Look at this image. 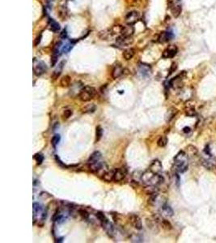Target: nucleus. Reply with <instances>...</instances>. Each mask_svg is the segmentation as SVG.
I'll list each match as a JSON object with an SVG mask.
<instances>
[{
    "label": "nucleus",
    "mask_w": 216,
    "mask_h": 243,
    "mask_svg": "<svg viewBox=\"0 0 216 243\" xmlns=\"http://www.w3.org/2000/svg\"><path fill=\"white\" fill-rule=\"evenodd\" d=\"M174 165L179 173H185L189 167V156L184 151H181L174 157Z\"/></svg>",
    "instance_id": "f257e3e1"
},
{
    "label": "nucleus",
    "mask_w": 216,
    "mask_h": 243,
    "mask_svg": "<svg viewBox=\"0 0 216 243\" xmlns=\"http://www.w3.org/2000/svg\"><path fill=\"white\" fill-rule=\"evenodd\" d=\"M122 27L121 25H114L112 28H107V29L102 30L99 32V37L101 40H105V41H108V40H112V38L115 37L116 36L119 35L121 33V30H122Z\"/></svg>",
    "instance_id": "f03ea898"
},
{
    "label": "nucleus",
    "mask_w": 216,
    "mask_h": 243,
    "mask_svg": "<svg viewBox=\"0 0 216 243\" xmlns=\"http://www.w3.org/2000/svg\"><path fill=\"white\" fill-rule=\"evenodd\" d=\"M32 210H33V221L34 223H38V225H42L46 219L47 212L46 209L43 207L40 203H34L32 205Z\"/></svg>",
    "instance_id": "7ed1b4c3"
},
{
    "label": "nucleus",
    "mask_w": 216,
    "mask_h": 243,
    "mask_svg": "<svg viewBox=\"0 0 216 243\" xmlns=\"http://www.w3.org/2000/svg\"><path fill=\"white\" fill-rule=\"evenodd\" d=\"M96 93V91L93 87L85 86L82 88L80 93H79V97L82 101L87 102V101H91L92 99H93L94 97H95Z\"/></svg>",
    "instance_id": "20e7f679"
},
{
    "label": "nucleus",
    "mask_w": 216,
    "mask_h": 243,
    "mask_svg": "<svg viewBox=\"0 0 216 243\" xmlns=\"http://www.w3.org/2000/svg\"><path fill=\"white\" fill-rule=\"evenodd\" d=\"M161 219H162L161 217H159V216H156V215L150 217V218H147V221H146L147 227L154 233H158L159 232V225H160Z\"/></svg>",
    "instance_id": "39448f33"
},
{
    "label": "nucleus",
    "mask_w": 216,
    "mask_h": 243,
    "mask_svg": "<svg viewBox=\"0 0 216 243\" xmlns=\"http://www.w3.org/2000/svg\"><path fill=\"white\" fill-rule=\"evenodd\" d=\"M47 71V66L43 61H41L38 59L33 60V72L36 75L39 76L43 75Z\"/></svg>",
    "instance_id": "423d86ee"
},
{
    "label": "nucleus",
    "mask_w": 216,
    "mask_h": 243,
    "mask_svg": "<svg viewBox=\"0 0 216 243\" xmlns=\"http://www.w3.org/2000/svg\"><path fill=\"white\" fill-rule=\"evenodd\" d=\"M186 73L185 71H183V72L180 73L178 75H176V77H174L173 79H172L169 81V86H171L173 88H181L182 87V80L185 78Z\"/></svg>",
    "instance_id": "0eeeda50"
},
{
    "label": "nucleus",
    "mask_w": 216,
    "mask_h": 243,
    "mask_svg": "<svg viewBox=\"0 0 216 243\" xmlns=\"http://www.w3.org/2000/svg\"><path fill=\"white\" fill-rule=\"evenodd\" d=\"M101 225L103 227V228L105 229V231L108 233V235L111 237H113L114 235L116 234L115 233V228L114 226L112 225V224L111 222H109V221L108 220V219H105L104 221H101Z\"/></svg>",
    "instance_id": "6e6552de"
},
{
    "label": "nucleus",
    "mask_w": 216,
    "mask_h": 243,
    "mask_svg": "<svg viewBox=\"0 0 216 243\" xmlns=\"http://www.w3.org/2000/svg\"><path fill=\"white\" fill-rule=\"evenodd\" d=\"M133 42H134V39L131 37H125V36L121 35L119 37H117L116 39V43L119 46H122V47L130 45Z\"/></svg>",
    "instance_id": "1a4fd4ad"
},
{
    "label": "nucleus",
    "mask_w": 216,
    "mask_h": 243,
    "mask_svg": "<svg viewBox=\"0 0 216 243\" xmlns=\"http://www.w3.org/2000/svg\"><path fill=\"white\" fill-rule=\"evenodd\" d=\"M177 51H178V49L176 45H169L168 48H166L163 50L162 54V57L163 59H172L177 54Z\"/></svg>",
    "instance_id": "9d476101"
},
{
    "label": "nucleus",
    "mask_w": 216,
    "mask_h": 243,
    "mask_svg": "<svg viewBox=\"0 0 216 243\" xmlns=\"http://www.w3.org/2000/svg\"><path fill=\"white\" fill-rule=\"evenodd\" d=\"M140 17V14L138 11H132L129 12L125 16V22L127 25H133L134 24H135L138 20V19Z\"/></svg>",
    "instance_id": "9b49d317"
},
{
    "label": "nucleus",
    "mask_w": 216,
    "mask_h": 243,
    "mask_svg": "<svg viewBox=\"0 0 216 243\" xmlns=\"http://www.w3.org/2000/svg\"><path fill=\"white\" fill-rule=\"evenodd\" d=\"M130 218V222L131 224V225H132L134 228L138 230H140L142 229L143 228V225H142V221H141V219L138 216L135 215V214H131V215L129 216Z\"/></svg>",
    "instance_id": "f8f14e48"
},
{
    "label": "nucleus",
    "mask_w": 216,
    "mask_h": 243,
    "mask_svg": "<svg viewBox=\"0 0 216 243\" xmlns=\"http://www.w3.org/2000/svg\"><path fill=\"white\" fill-rule=\"evenodd\" d=\"M162 169H163V166H162L161 162L159 160H155L151 162V165H150L148 169L150 171H151V172L154 173L159 174L162 171Z\"/></svg>",
    "instance_id": "ddd939ff"
},
{
    "label": "nucleus",
    "mask_w": 216,
    "mask_h": 243,
    "mask_svg": "<svg viewBox=\"0 0 216 243\" xmlns=\"http://www.w3.org/2000/svg\"><path fill=\"white\" fill-rule=\"evenodd\" d=\"M174 37V34L172 31H166V32H162L159 36L158 41L161 43L163 42H167L171 41L172 38Z\"/></svg>",
    "instance_id": "4468645a"
},
{
    "label": "nucleus",
    "mask_w": 216,
    "mask_h": 243,
    "mask_svg": "<svg viewBox=\"0 0 216 243\" xmlns=\"http://www.w3.org/2000/svg\"><path fill=\"white\" fill-rule=\"evenodd\" d=\"M138 71L143 77H148L151 74V68L148 64L140 63L138 66Z\"/></svg>",
    "instance_id": "2eb2a0df"
},
{
    "label": "nucleus",
    "mask_w": 216,
    "mask_h": 243,
    "mask_svg": "<svg viewBox=\"0 0 216 243\" xmlns=\"http://www.w3.org/2000/svg\"><path fill=\"white\" fill-rule=\"evenodd\" d=\"M126 175V169L125 168H119L116 169V172L114 174L113 181L115 182H118L122 181Z\"/></svg>",
    "instance_id": "dca6fc26"
},
{
    "label": "nucleus",
    "mask_w": 216,
    "mask_h": 243,
    "mask_svg": "<svg viewBox=\"0 0 216 243\" xmlns=\"http://www.w3.org/2000/svg\"><path fill=\"white\" fill-rule=\"evenodd\" d=\"M185 114L189 117H194L196 115L194 104H192L190 101L185 104Z\"/></svg>",
    "instance_id": "f3484780"
},
{
    "label": "nucleus",
    "mask_w": 216,
    "mask_h": 243,
    "mask_svg": "<svg viewBox=\"0 0 216 243\" xmlns=\"http://www.w3.org/2000/svg\"><path fill=\"white\" fill-rule=\"evenodd\" d=\"M124 72V68L120 64H116L112 71V76L113 79H117L122 75Z\"/></svg>",
    "instance_id": "a211bd4d"
},
{
    "label": "nucleus",
    "mask_w": 216,
    "mask_h": 243,
    "mask_svg": "<svg viewBox=\"0 0 216 243\" xmlns=\"http://www.w3.org/2000/svg\"><path fill=\"white\" fill-rule=\"evenodd\" d=\"M160 212L161 215L164 217H171L173 216V210L170 206L167 205L166 203H164L163 205L161 206Z\"/></svg>",
    "instance_id": "6ab92c4d"
},
{
    "label": "nucleus",
    "mask_w": 216,
    "mask_h": 243,
    "mask_svg": "<svg viewBox=\"0 0 216 243\" xmlns=\"http://www.w3.org/2000/svg\"><path fill=\"white\" fill-rule=\"evenodd\" d=\"M134 32V28L130 25H127L126 26L122 27L121 35L125 36V37H132Z\"/></svg>",
    "instance_id": "aec40b11"
},
{
    "label": "nucleus",
    "mask_w": 216,
    "mask_h": 243,
    "mask_svg": "<svg viewBox=\"0 0 216 243\" xmlns=\"http://www.w3.org/2000/svg\"><path fill=\"white\" fill-rule=\"evenodd\" d=\"M65 63H66V61H62L61 63H58V66L56 67V69L54 71V72H53V74H52V78H53L54 79H58L59 76H60L61 73H62V70H63V67H64Z\"/></svg>",
    "instance_id": "412c9836"
},
{
    "label": "nucleus",
    "mask_w": 216,
    "mask_h": 243,
    "mask_svg": "<svg viewBox=\"0 0 216 243\" xmlns=\"http://www.w3.org/2000/svg\"><path fill=\"white\" fill-rule=\"evenodd\" d=\"M59 56V45H56L53 50V53L51 55V66H54L58 62V59Z\"/></svg>",
    "instance_id": "4be33fe9"
},
{
    "label": "nucleus",
    "mask_w": 216,
    "mask_h": 243,
    "mask_svg": "<svg viewBox=\"0 0 216 243\" xmlns=\"http://www.w3.org/2000/svg\"><path fill=\"white\" fill-rule=\"evenodd\" d=\"M117 169H113L111 170H108L107 172L103 175V179H104L105 182H110L112 181H113V178H114V174L116 172Z\"/></svg>",
    "instance_id": "5701e85b"
},
{
    "label": "nucleus",
    "mask_w": 216,
    "mask_h": 243,
    "mask_svg": "<svg viewBox=\"0 0 216 243\" xmlns=\"http://www.w3.org/2000/svg\"><path fill=\"white\" fill-rule=\"evenodd\" d=\"M201 164L207 169H212L214 167V160H212L211 159H208V158H201Z\"/></svg>",
    "instance_id": "b1692460"
},
{
    "label": "nucleus",
    "mask_w": 216,
    "mask_h": 243,
    "mask_svg": "<svg viewBox=\"0 0 216 243\" xmlns=\"http://www.w3.org/2000/svg\"><path fill=\"white\" fill-rule=\"evenodd\" d=\"M177 113V109H175V108H170L169 109H168V111L166 113V115H165V119H166V122H169L172 121V119L176 116V114Z\"/></svg>",
    "instance_id": "393cba45"
},
{
    "label": "nucleus",
    "mask_w": 216,
    "mask_h": 243,
    "mask_svg": "<svg viewBox=\"0 0 216 243\" xmlns=\"http://www.w3.org/2000/svg\"><path fill=\"white\" fill-rule=\"evenodd\" d=\"M49 29L50 31H52L54 32H58L60 30V25L59 24L55 21L54 19H49Z\"/></svg>",
    "instance_id": "a878e982"
},
{
    "label": "nucleus",
    "mask_w": 216,
    "mask_h": 243,
    "mask_svg": "<svg viewBox=\"0 0 216 243\" xmlns=\"http://www.w3.org/2000/svg\"><path fill=\"white\" fill-rule=\"evenodd\" d=\"M101 160V153L100 152H95L91 155V156L89 157L88 160V164H92V163H95V162H97Z\"/></svg>",
    "instance_id": "bb28decb"
},
{
    "label": "nucleus",
    "mask_w": 216,
    "mask_h": 243,
    "mask_svg": "<svg viewBox=\"0 0 216 243\" xmlns=\"http://www.w3.org/2000/svg\"><path fill=\"white\" fill-rule=\"evenodd\" d=\"M134 54H135V50L134 48H129V49H126L123 52V57L125 60H130L134 56Z\"/></svg>",
    "instance_id": "cd10ccee"
},
{
    "label": "nucleus",
    "mask_w": 216,
    "mask_h": 243,
    "mask_svg": "<svg viewBox=\"0 0 216 243\" xmlns=\"http://www.w3.org/2000/svg\"><path fill=\"white\" fill-rule=\"evenodd\" d=\"M70 83H71V79L69 75H65L61 79V81H60V84L61 86L63 87V88H67L70 85Z\"/></svg>",
    "instance_id": "c85d7f7f"
},
{
    "label": "nucleus",
    "mask_w": 216,
    "mask_h": 243,
    "mask_svg": "<svg viewBox=\"0 0 216 243\" xmlns=\"http://www.w3.org/2000/svg\"><path fill=\"white\" fill-rule=\"evenodd\" d=\"M74 41H68V42H67L62 47V53H68V52H70V50H71V49L73 48V45H74Z\"/></svg>",
    "instance_id": "c756f323"
},
{
    "label": "nucleus",
    "mask_w": 216,
    "mask_h": 243,
    "mask_svg": "<svg viewBox=\"0 0 216 243\" xmlns=\"http://www.w3.org/2000/svg\"><path fill=\"white\" fill-rule=\"evenodd\" d=\"M187 149V155L188 156H195L197 154H198V149L197 147H195L193 145H189L186 147Z\"/></svg>",
    "instance_id": "7c9ffc66"
},
{
    "label": "nucleus",
    "mask_w": 216,
    "mask_h": 243,
    "mask_svg": "<svg viewBox=\"0 0 216 243\" xmlns=\"http://www.w3.org/2000/svg\"><path fill=\"white\" fill-rule=\"evenodd\" d=\"M160 225H161L163 228L167 229V230H170V229H172V225H171V223L168 221L165 220V219H161Z\"/></svg>",
    "instance_id": "2f4dec72"
},
{
    "label": "nucleus",
    "mask_w": 216,
    "mask_h": 243,
    "mask_svg": "<svg viewBox=\"0 0 216 243\" xmlns=\"http://www.w3.org/2000/svg\"><path fill=\"white\" fill-rule=\"evenodd\" d=\"M168 144V139L166 136H161L157 141V144L159 147H165Z\"/></svg>",
    "instance_id": "473e14b6"
},
{
    "label": "nucleus",
    "mask_w": 216,
    "mask_h": 243,
    "mask_svg": "<svg viewBox=\"0 0 216 243\" xmlns=\"http://www.w3.org/2000/svg\"><path fill=\"white\" fill-rule=\"evenodd\" d=\"M96 142H98L100 141L101 137L103 135V130L100 126H96Z\"/></svg>",
    "instance_id": "72a5a7b5"
},
{
    "label": "nucleus",
    "mask_w": 216,
    "mask_h": 243,
    "mask_svg": "<svg viewBox=\"0 0 216 243\" xmlns=\"http://www.w3.org/2000/svg\"><path fill=\"white\" fill-rule=\"evenodd\" d=\"M181 12V5H177L175 6L172 9V13L174 17H178L180 16V14Z\"/></svg>",
    "instance_id": "f704fd0d"
},
{
    "label": "nucleus",
    "mask_w": 216,
    "mask_h": 243,
    "mask_svg": "<svg viewBox=\"0 0 216 243\" xmlns=\"http://www.w3.org/2000/svg\"><path fill=\"white\" fill-rule=\"evenodd\" d=\"M60 140H61V137H60L59 135H55L52 138V140H51V144H52V145L54 146V147H57V145L59 144Z\"/></svg>",
    "instance_id": "c9c22d12"
},
{
    "label": "nucleus",
    "mask_w": 216,
    "mask_h": 243,
    "mask_svg": "<svg viewBox=\"0 0 216 243\" xmlns=\"http://www.w3.org/2000/svg\"><path fill=\"white\" fill-rule=\"evenodd\" d=\"M95 109H96V107H95V106L94 105H87V106H84L83 108V112H84V113H90V112H93L94 110H95Z\"/></svg>",
    "instance_id": "e433bc0d"
},
{
    "label": "nucleus",
    "mask_w": 216,
    "mask_h": 243,
    "mask_svg": "<svg viewBox=\"0 0 216 243\" xmlns=\"http://www.w3.org/2000/svg\"><path fill=\"white\" fill-rule=\"evenodd\" d=\"M72 113H73V112H72L71 109H65L63 113H62V118L64 119V120H67V119H68L71 117Z\"/></svg>",
    "instance_id": "4c0bfd02"
},
{
    "label": "nucleus",
    "mask_w": 216,
    "mask_h": 243,
    "mask_svg": "<svg viewBox=\"0 0 216 243\" xmlns=\"http://www.w3.org/2000/svg\"><path fill=\"white\" fill-rule=\"evenodd\" d=\"M34 159L36 161L37 165H41L42 162H43V160H44V156H43V155H42V154L36 153V154L34 155Z\"/></svg>",
    "instance_id": "58836bf2"
},
{
    "label": "nucleus",
    "mask_w": 216,
    "mask_h": 243,
    "mask_svg": "<svg viewBox=\"0 0 216 243\" xmlns=\"http://www.w3.org/2000/svg\"><path fill=\"white\" fill-rule=\"evenodd\" d=\"M79 214L82 216L83 219H84V220H88L89 219V213L86 210H84V209H79Z\"/></svg>",
    "instance_id": "ea45409f"
},
{
    "label": "nucleus",
    "mask_w": 216,
    "mask_h": 243,
    "mask_svg": "<svg viewBox=\"0 0 216 243\" xmlns=\"http://www.w3.org/2000/svg\"><path fill=\"white\" fill-rule=\"evenodd\" d=\"M130 239L132 241L134 242H142L143 241V238L141 237L140 236L138 235H135V234H133L132 236L130 237Z\"/></svg>",
    "instance_id": "a19ab883"
},
{
    "label": "nucleus",
    "mask_w": 216,
    "mask_h": 243,
    "mask_svg": "<svg viewBox=\"0 0 216 243\" xmlns=\"http://www.w3.org/2000/svg\"><path fill=\"white\" fill-rule=\"evenodd\" d=\"M60 37L62 38V39H67V28H64V29L62 31L60 34Z\"/></svg>",
    "instance_id": "79ce46f5"
},
{
    "label": "nucleus",
    "mask_w": 216,
    "mask_h": 243,
    "mask_svg": "<svg viewBox=\"0 0 216 243\" xmlns=\"http://www.w3.org/2000/svg\"><path fill=\"white\" fill-rule=\"evenodd\" d=\"M176 68H177V65H176V63H173L172 64V66H171V68H170V70H169V74H168V75H171L172 73L174 72V71L176 70Z\"/></svg>",
    "instance_id": "37998d69"
},
{
    "label": "nucleus",
    "mask_w": 216,
    "mask_h": 243,
    "mask_svg": "<svg viewBox=\"0 0 216 243\" xmlns=\"http://www.w3.org/2000/svg\"><path fill=\"white\" fill-rule=\"evenodd\" d=\"M41 34H40V35L35 39L34 45H38L40 44V42H41Z\"/></svg>",
    "instance_id": "c03bdc74"
},
{
    "label": "nucleus",
    "mask_w": 216,
    "mask_h": 243,
    "mask_svg": "<svg viewBox=\"0 0 216 243\" xmlns=\"http://www.w3.org/2000/svg\"><path fill=\"white\" fill-rule=\"evenodd\" d=\"M190 131H191V129L189 127H188V126L185 127L184 129H183V132L185 133V134H188V133H189Z\"/></svg>",
    "instance_id": "a18cd8bd"
},
{
    "label": "nucleus",
    "mask_w": 216,
    "mask_h": 243,
    "mask_svg": "<svg viewBox=\"0 0 216 243\" xmlns=\"http://www.w3.org/2000/svg\"><path fill=\"white\" fill-rule=\"evenodd\" d=\"M178 1H180V0H178Z\"/></svg>",
    "instance_id": "49530a36"
}]
</instances>
